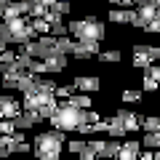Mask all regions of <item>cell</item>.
Returning a JSON list of instances; mask_svg holds the SVG:
<instances>
[{"label": "cell", "mask_w": 160, "mask_h": 160, "mask_svg": "<svg viewBox=\"0 0 160 160\" xmlns=\"http://www.w3.org/2000/svg\"><path fill=\"white\" fill-rule=\"evenodd\" d=\"M83 120H86V109H80L69 99H59V107H56V112H53V118L48 123L53 128H59V131H64V133H72V131H78V126Z\"/></svg>", "instance_id": "6da1fadb"}, {"label": "cell", "mask_w": 160, "mask_h": 160, "mask_svg": "<svg viewBox=\"0 0 160 160\" xmlns=\"http://www.w3.org/2000/svg\"><path fill=\"white\" fill-rule=\"evenodd\" d=\"M64 147V131L53 128V131H40L38 136L32 139V152L43 160H56L62 155Z\"/></svg>", "instance_id": "7a4b0ae2"}, {"label": "cell", "mask_w": 160, "mask_h": 160, "mask_svg": "<svg viewBox=\"0 0 160 160\" xmlns=\"http://www.w3.org/2000/svg\"><path fill=\"white\" fill-rule=\"evenodd\" d=\"M69 35L75 40H104L107 38V27L102 19L86 16V19H72L69 22Z\"/></svg>", "instance_id": "3957f363"}, {"label": "cell", "mask_w": 160, "mask_h": 160, "mask_svg": "<svg viewBox=\"0 0 160 160\" xmlns=\"http://www.w3.org/2000/svg\"><path fill=\"white\" fill-rule=\"evenodd\" d=\"M6 27H8V32H11V43H16V46H19V43H29V40L38 38V32H35L32 22H27L24 16L6 22Z\"/></svg>", "instance_id": "277c9868"}, {"label": "cell", "mask_w": 160, "mask_h": 160, "mask_svg": "<svg viewBox=\"0 0 160 160\" xmlns=\"http://www.w3.org/2000/svg\"><path fill=\"white\" fill-rule=\"evenodd\" d=\"M152 62H160V46H133V59H131V64L136 69H144V67H149Z\"/></svg>", "instance_id": "5b68a950"}, {"label": "cell", "mask_w": 160, "mask_h": 160, "mask_svg": "<svg viewBox=\"0 0 160 160\" xmlns=\"http://www.w3.org/2000/svg\"><path fill=\"white\" fill-rule=\"evenodd\" d=\"M160 16V6L155 3V0H142L136 6V19H133V27H139V29H144L152 19H158Z\"/></svg>", "instance_id": "8992f818"}, {"label": "cell", "mask_w": 160, "mask_h": 160, "mask_svg": "<svg viewBox=\"0 0 160 160\" xmlns=\"http://www.w3.org/2000/svg\"><path fill=\"white\" fill-rule=\"evenodd\" d=\"M29 11H32V0H11L8 6L0 8V16H3V22H11V19L27 16Z\"/></svg>", "instance_id": "52a82bcc"}, {"label": "cell", "mask_w": 160, "mask_h": 160, "mask_svg": "<svg viewBox=\"0 0 160 160\" xmlns=\"http://www.w3.org/2000/svg\"><path fill=\"white\" fill-rule=\"evenodd\" d=\"M99 43L102 40H75V48H72V56L75 59H93L99 53Z\"/></svg>", "instance_id": "ba28073f"}, {"label": "cell", "mask_w": 160, "mask_h": 160, "mask_svg": "<svg viewBox=\"0 0 160 160\" xmlns=\"http://www.w3.org/2000/svg\"><path fill=\"white\" fill-rule=\"evenodd\" d=\"M53 96H56V93H48V91H32V93H24L22 107H24V109H29V112H38V109L43 107L46 102H51Z\"/></svg>", "instance_id": "9c48e42d"}, {"label": "cell", "mask_w": 160, "mask_h": 160, "mask_svg": "<svg viewBox=\"0 0 160 160\" xmlns=\"http://www.w3.org/2000/svg\"><path fill=\"white\" fill-rule=\"evenodd\" d=\"M107 19L112 24H133L136 19V8H128V6H115L112 11L107 13Z\"/></svg>", "instance_id": "30bf717a"}, {"label": "cell", "mask_w": 160, "mask_h": 160, "mask_svg": "<svg viewBox=\"0 0 160 160\" xmlns=\"http://www.w3.org/2000/svg\"><path fill=\"white\" fill-rule=\"evenodd\" d=\"M115 118L126 126V131L131 133V131H139L142 128V115H136V112H131V109H126V107H120L118 112H115Z\"/></svg>", "instance_id": "8fae6325"}, {"label": "cell", "mask_w": 160, "mask_h": 160, "mask_svg": "<svg viewBox=\"0 0 160 160\" xmlns=\"http://www.w3.org/2000/svg\"><path fill=\"white\" fill-rule=\"evenodd\" d=\"M75 88L78 91H86V93H96L99 88H102V80L96 78V75H75Z\"/></svg>", "instance_id": "7c38bea8"}, {"label": "cell", "mask_w": 160, "mask_h": 160, "mask_svg": "<svg viewBox=\"0 0 160 160\" xmlns=\"http://www.w3.org/2000/svg\"><path fill=\"white\" fill-rule=\"evenodd\" d=\"M46 72L48 75H56V72H64L67 69V53H62V51H53V53H48L46 59Z\"/></svg>", "instance_id": "4fadbf2b"}, {"label": "cell", "mask_w": 160, "mask_h": 160, "mask_svg": "<svg viewBox=\"0 0 160 160\" xmlns=\"http://www.w3.org/2000/svg\"><path fill=\"white\" fill-rule=\"evenodd\" d=\"M22 112V104L16 102V96H11V93H3L0 96V118H16V115Z\"/></svg>", "instance_id": "5bb4252c"}, {"label": "cell", "mask_w": 160, "mask_h": 160, "mask_svg": "<svg viewBox=\"0 0 160 160\" xmlns=\"http://www.w3.org/2000/svg\"><path fill=\"white\" fill-rule=\"evenodd\" d=\"M139 152H142V142H136V139H128V142L120 144L118 160H139Z\"/></svg>", "instance_id": "9a60e30c"}, {"label": "cell", "mask_w": 160, "mask_h": 160, "mask_svg": "<svg viewBox=\"0 0 160 160\" xmlns=\"http://www.w3.org/2000/svg\"><path fill=\"white\" fill-rule=\"evenodd\" d=\"M40 123V115L38 112H29V109H24V112H19L16 118H13V126L19 128V131H29L32 126H38Z\"/></svg>", "instance_id": "2e32d148"}, {"label": "cell", "mask_w": 160, "mask_h": 160, "mask_svg": "<svg viewBox=\"0 0 160 160\" xmlns=\"http://www.w3.org/2000/svg\"><path fill=\"white\" fill-rule=\"evenodd\" d=\"M96 59H99L102 64H118L120 59H123V53H120L118 48H107V51H99Z\"/></svg>", "instance_id": "e0dca14e"}, {"label": "cell", "mask_w": 160, "mask_h": 160, "mask_svg": "<svg viewBox=\"0 0 160 160\" xmlns=\"http://www.w3.org/2000/svg\"><path fill=\"white\" fill-rule=\"evenodd\" d=\"M126 126H123V123H120L118 118H109V126H107V136H112V139H123L126 136Z\"/></svg>", "instance_id": "ac0fdd59"}, {"label": "cell", "mask_w": 160, "mask_h": 160, "mask_svg": "<svg viewBox=\"0 0 160 160\" xmlns=\"http://www.w3.org/2000/svg\"><path fill=\"white\" fill-rule=\"evenodd\" d=\"M142 147H147V149H158V147H160V131H144Z\"/></svg>", "instance_id": "d6986e66"}, {"label": "cell", "mask_w": 160, "mask_h": 160, "mask_svg": "<svg viewBox=\"0 0 160 160\" xmlns=\"http://www.w3.org/2000/svg\"><path fill=\"white\" fill-rule=\"evenodd\" d=\"M144 131H160V115H142Z\"/></svg>", "instance_id": "ffe728a7"}, {"label": "cell", "mask_w": 160, "mask_h": 160, "mask_svg": "<svg viewBox=\"0 0 160 160\" xmlns=\"http://www.w3.org/2000/svg\"><path fill=\"white\" fill-rule=\"evenodd\" d=\"M120 99H123V102H126V104H139V102H142V99H144V93L139 91V88H126V91H123V96H120Z\"/></svg>", "instance_id": "44dd1931"}, {"label": "cell", "mask_w": 160, "mask_h": 160, "mask_svg": "<svg viewBox=\"0 0 160 160\" xmlns=\"http://www.w3.org/2000/svg\"><path fill=\"white\" fill-rule=\"evenodd\" d=\"M120 139H112V136H107V147H104V158H118V152H120Z\"/></svg>", "instance_id": "7402d4cb"}, {"label": "cell", "mask_w": 160, "mask_h": 160, "mask_svg": "<svg viewBox=\"0 0 160 160\" xmlns=\"http://www.w3.org/2000/svg\"><path fill=\"white\" fill-rule=\"evenodd\" d=\"M69 102H72V104H78L80 109H91V96H86V91L72 93V96H69Z\"/></svg>", "instance_id": "603a6c76"}, {"label": "cell", "mask_w": 160, "mask_h": 160, "mask_svg": "<svg viewBox=\"0 0 160 160\" xmlns=\"http://www.w3.org/2000/svg\"><path fill=\"white\" fill-rule=\"evenodd\" d=\"M56 48L62 53H72V48H75V40L69 38V35H62V38H56Z\"/></svg>", "instance_id": "cb8c5ba5"}, {"label": "cell", "mask_w": 160, "mask_h": 160, "mask_svg": "<svg viewBox=\"0 0 160 160\" xmlns=\"http://www.w3.org/2000/svg\"><path fill=\"white\" fill-rule=\"evenodd\" d=\"M32 27H35V32H38V38L40 35H51V24H48L46 19H32Z\"/></svg>", "instance_id": "d4e9b609"}, {"label": "cell", "mask_w": 160, "mask_h": 160, "mask_svg": "<svg viewBox=\"0 0 160 160\" xmlns=\"http://www.w3.org/2000/svg\"><path fill=\"white\" fill-rule=\"evenodd\" d=\"M86 147H88V142H86V139H69V144H67V149H69L72 155H80Z\"/></svg>", "instance_id": "484cf974"}, {"label": "cell", "mask_w": 160, "mask_h": 160, "mask_svg": "<svg viewBox=\"0 0 160 160\" xmlns=\"http://www.w3.org/2000/svg\"><path fill=\"white\" fill-rule=\"evenodd\" d=\"M56 86H59V83H56V80H51V78H40V80H38V91L53 93V91H56Z\"/></svg>", "instance_id": "4316f807"}, {"label": "cell", "mask_w": 160, "mask_h": 160, "mask_svg": "<svg viewBox=\"0 0 160 160\" xmlns=\"http://www.w3.org/2000/svg\"><path fill=\"white\" fill-rule=\"evenodd\" d=\"M51 35H53V38L69 35V24H64V19H62V22H53V24H51Z\"/></svg>", "instance_id": "83f0119b"}, {"label": "cell", "mask_w": 160, "mask_h": 160, "mask_svg": "<svg viewBox=\"0 0 160 160\" xmlns=\"http://www.w3.org/2000/svg\"><path fill=\"white\" fill-rule=\"evenodd\" d=\"M142 88L144 91H149V93H155L160 88V80H155V78H149V75H144L142 78Z\"/></svg>", "instance_id": "f1b7e54d"}, {"label": "cell", "mask_w": 160, "mask_h": 160, "mask_svg": "<svg viewBox=\"0 0 160 160\" xmlns=\"http://www.w3.org/2000/svg\"><path fill=\"white\" fill-rule=\"evenodd\" d=\"M75 91H78V88H75V83H72V86H56L53 93H56V99H69Z\"/></svg>", "instance_id": "f546056e"}, {"label": "cell", "mask_w": 160, "mask_h": 160, "mask_svg": "<svg viewBox=\"0 0 160 160\" xmlns=\"http://www.w3.org/2000/svg\"><path fill=\"white\" fill-rule=\"evenodd\" d=\"M51 8H53V11H59L62 16H67V13L72 11V3H69V0H56V3H53Z\"/></svg>", "instance_id": "4dcf8cb0"}, {"label": "cell", "mask_w": 160, "mask_h": 160, "mask_svg": "<svg viewBox=\"0 0 160 160\" xmlns=\"http://www.w3.org/2000/svg\"><path fill=\"white\" fill-rule=\"evenodd\" d=\"M29 72H35V75H48V72H46V62L35 56V59H32V64H29Z\"/></svg>", "instance_id": "1f68e13d"}, {"label": "cell", "mask_w": 160, "mask_h": 160, "mask_svg": "<svg viewBox=\"0 0 160 160\" xmlns=\"http://www.w3.org/2000/svg\"><path fill=\"white\" fill-rule=\"evenodd\" d=\"M16 131V126H13L11 118H0V133H13Z\"/></svg>", "instance_id": "d6a6232c"}, {"label": "cell", "mask_w": 160, "mask_h": 160, "mask_svg": "<svg viewBox=\"0 0 160 160\" xmlns=\"http://www.w3.org/2000/svg\"><path fill=\"white\" fill-rule=\"evenodd\" d=\"M88 144L96 149V155H102V158H104V147H107V139H88Z\"/></svg>", "instance_id": "836d02e7"}, {"label": "cell", "mask_w": 160, "mask_h": 160, "mask_svg": "<svg viewBox=\"0 0 160 160\" xmlns=\"http://www.w3.org/2000/svg\"><path fill=\"white\" fill-rule=\"evenodd\" d=\"M144 75H149V78L160 80V64H158V62H152L149 67H144Z\"/></svg>", "instance_id": "e575fe53"}, {"label": "cell", "mask_w": 160, "mask_h": 160, "mask_svg": "<svg viewBox=\"0 0 160 160\" xmlns=\"http://www.w3.org/2000/svg\"><path fill=\"white\" fill-rule=\"evenodd\" d=\"M0 62H3V64H13V62H16V51H11V48H6V51L0 53Z\"/></svg>", "instance_id": "d590c367"}, {"label": "cell", "mask_w": 160, "mask_h": 160, "mask_svg": "<svg viewBox=\"0 0 160 160\" xmlns=\"http://www.w3.org/2000/svg\"><path fill=\"white\" fill-rule=\"evenodd\" d=\"M11 43V32H8V27H6V22L0 24V46H8Z\"/></svg>", "instance_id": "8d00e7d4"}, {"label": "cell", "mask_w": 160, "mask_h": 160, "mask_svg": "<svg viewBox=\"0 0 160 160\" xmlns=\"http://www.w3.org/2000/svg\"><path fill=\"white\" fill-rule=\"evenodd\" d=\"M144 32H149V35H160V16H158V19H152V22L144 27Z\"/></svg>", "instance_id": "74e56055"}, {"label": "cell", "mask_w": 160, "mask_h": 160, "mask_svg": "<svg viewBox=\"0 0 160 160\" xmlns=\"http://www.w3.org/2000/svg\"><path fill=\"white\" fill-rule=\"evenodd\" d=\"M93 158H96V149H93L91 144H88V147L83 149V152H80V160H93Z\"/></svg>", "instance_id": "f35d334b"}, {"label": "cell", "mask_w": 160, "mask_h": 160, "mask_svg": "<svg viewBox=\"0 0 160 160\" xmlns=\"http://www.w3.org/2000/svg\"><path fill=\"white\" fill-rule=\"evenodd\" d=\"M86 120H88V123H99V120H102V115H99L96 109H86Z\"/></svg>", "instance_id": "ab89813d"}, {"label": "cell", "mask_w": 160, "mask_h": 160, "mask_svg": "<svg viewBox=\"0 0 160 160\" xmlns=\"http://www.w3.org/2000/svg\"><path fill=\"white\" fill-rule=\"evenodd\" d=\"M152 158H155L152 149H144V152H139V160H152Z\"/></svg>", "instance_id": "60d3db41"}, {"label": "cell", "mask_w": 160, "mask_h": 160, "mask_svg": "<svg viewBox=\"0 0 160 160\" xmlns=\"http://www.w3.org/2000/svg\"><path fill=\"white\" fill-rule=\"evenodd\" d=\"M35 3H40V6H46V8H51L53 3H56V0H35Z\"/></svg>", "instance_id": "b9f144b4"}, {"label": "cell", "mask_w": 160, "mask_h": 160, "mask_svg": "<svg viewBox=\"0 0 160 160\" xmlns=\"http://www.w3.org/2000/svg\"><path fill=\"white\" fill-rule=\"evenodd\" d=\"M8 3H11V0H0V8H3V6H8Z\"/></svg>", "instance_id": "7bdbcfd3"}, {"label": "cell", "mask_w": 160, "mask_h": 160, "mask_svg": "<svg viewBox=\"0 0 160 160\" xmlns=\"http://www.w3.org/2000/svg\"><path fill=\"white\" fill-rule=\"evenodd\" d=\"M155 158H158V160H160V147H158V149H155Z\"/></svg>", "instance_id": "ee69618b"}, {"label": "cell", "mask_w": 160, "mask_h": 160, "mask_svg": "<svg viewBox=\"0 0 160 160\" xmlns=\"http://www.w3.org/2000/svg\"><path fill=\"white\" fill-rule=\"evenodd\" d=\"M6 48H8V46H0V53H3V51H6Z\"/></svg>", "instance_id": "f6af8a7d"}, {"label": "cell", "mask_w": 160, "mask_h": 160, "mask_svg": "<svg viewBox=\"0 0 160 160\" xmlns=\"http://www.w3.org/2000/svg\"><path fill=\"white\" fill-rule=\"evenodd\" d=\"M155 3H158V6H160V0H155Z\"/></svg>", "instance_id": "bcb514c9"}]
</instances>
